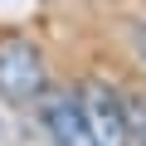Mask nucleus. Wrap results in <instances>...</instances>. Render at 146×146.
Listing matches in <instances>:
<instances>
[{
  "mask_svg": "<svg viewBox=\"0 0 146 146\" xmlns=\"http://www.w3.org/2000/svg\"><path fill=\"white\" fill-rule=\"evenodd\" d=\"M49 93V68H44V54L20 39V34H5L0 39V98L15 102V107H29Z\"/></svg>",
  "mask_w": 146,
  "mask_h": 146,
  "instance_id": "1",
  "label": "nucleus"
},
{
  "mask_svg": "<svg viewBox=\"0 0 146 146\" xmlns=\"http://www.w3.org/2000/svg\"><path fill=\"white\" fill-rule=\"evenodd\" d=\"M122 112H127V141L146 146V98H122Z\"/></svg>",
  "mask_w": 146,
  "mask_h": 146,
  "instance_id": "4",
  "label": "nucleus"
},
{
  "mask_svg": "<svg viewBox=\"0 0 146 146\" xmlns=\"http://www.w3.org/2000/svg\"><path fill=\"white\" fill-rule=\"evenodd\" d=\"M78 117H83V141L93 146H131L127 141V112H122V93L102 78H88L78 93Z\"/></svg>",
  "mask_w": 146,
  "mask_h": 146,
  "instance_id": "2",
  "label": "nucleus"
},
{
  "mask_svg": "<svg viewBox=\"0 0 146 146\" xmlns=\"http://www.w3.org/2000/svg\"><path fill=\"white\" fill-rule=\"evenodd\" d=\"M136 49H141V58H146V20L136 25Z\"/></svg>",
  "mask_w": 146,
  "mask_h": 146,
  "instance_id": "5",
  "label": "nucleus"
},
{
  "mask_svg": "<svg viewBox=\"0 0 146 146\" xmlns=\"http://www.w3.org/2000/svg\"><path fill=\"white\" fill-rule=\"evenodd\" d=\"M39 117H44L54 146H83V117H78V98L73 93H44Z\"/></svg>",
  "mask_w": 146,
  "mask_h": 146,
  "instance_id": "3",
  "label": "nucleus"
}]
</instances>
